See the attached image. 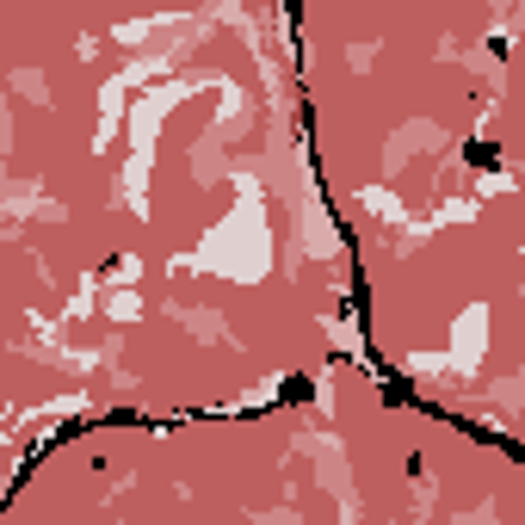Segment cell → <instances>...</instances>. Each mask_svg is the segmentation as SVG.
<instances>
[{
    "instance_id": "7a4b0ae2",
    "label": "cell",
    "mask_w": 525,
    "mask_h": 525,
    "mask_svg": "<svg viewBox=\"0 0 525 525\" xmlns=\"http://www.w3.org/2000/svg\"><path fill=\"white\" fill-rule=\"evenodd\" d=\"M309 396H315V377H309V371L278 377V402H285V408H291V402H309Z\"/></svg>"
},
{
    "instance_id": "6da1fadb",
    "label": "cell",
    "mask_w": 525,
    "mask_h": 525,
    "mask_svg": "<svg viewBox=\"0 0 525 525\" xmlns=\"http://www.w3.org/2000/svg\"><path fill=\"white\" fill-rule=\"evenodd\" d=\"M464 167H470V173H501V143L470 136V143H464Z\"/></svg>"
}]
</instances>
